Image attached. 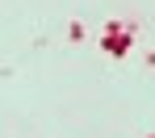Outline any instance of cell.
<instances>
[{
    "label": "cell",
    "mask_w": 155,
    "mask_h": 138,
    "mask_svg": "<svg viewBox=\"0 0 155 138\" xmlns=\"http://www.w3.org/2000/svg\"><path fill=\"white\" fill-rule=\"evenodd\" d=\"M147 138H155V134H147Z\"/></svg>",
    "instance_id": "cell-2"
},
{
    "label": "cell",
    "mask_w": 155,
    "mask_h": 138,
    "mask_svg": "<svg viewBox=\"0 0 155 138\" xmlns=\"http://www.w3.org/2000/svg\"><path fill=\"white\" fill-rule=\"evenodd\" d=\"M84 21H67V42H84Z\"/></svg>",
    "instance_id": "cell-1"
}]
</instances>
